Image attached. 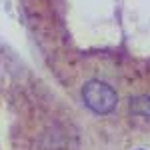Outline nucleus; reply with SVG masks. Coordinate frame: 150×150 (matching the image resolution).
<instances>
[{"mask_svg": "<svg viewBox=\"0 0 150 150\" xmlns=\"http://www.w3.org/2000/svg\"><path fill=\"white\" fill-rule=\"evenodd\" d=\"M82 100L94 114H110L118 104V94L108 82L90 80L82 88Z\"/></svg>", "mask_w": 150, "mask_h": 150, "instance_id": "nucleus-1", "label": "nucleus"}, {"mask_svg": "<svg viewBox=\"0 0 150 150\" xmlns=\"http://www.w3.org/2000/svg\"><path fill=\"white\" fill-rule=\"evenodd\" d=\"M130 112L142 118H150V96H136L130 100Z\"/></svg>", "mask_w": 150, "mask_h": 150, "instance_id": "nucleus-2", "label": "nucleus"}]
</instances>
